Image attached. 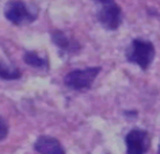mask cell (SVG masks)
I'll return each instance as SVG.
<instances>
[{
    "instance_id": "cell-1",
    "label": "cell",
    "mask_w": 160,
    "mask_h": 154,
    "mask_svg": "<svg viewBox=\"0 0 160 154\" xmlns=\"http://www.w3.org/2000/svg\"><path fill=\"white\" fill-rule=\"evenodd\" d=\"M4 16L15 26L34 22L38 16V10L31 8L22 0H10L4 7Z\"/></svg>"
},
{
    "instance_id": "cell-2",
    "label": "cell",
    "mask_w": 160,
    "mask_h": 154,
    "mask_svg": "<svg viewBox=\"0 0 160 154\" xmlns=\"http://www.w3.org/2000/svg\"><path fill=\"white\" fill-rule=\"evenodd\" d=\"M126 58L129 62L138 65L141 69H147L155 58V47L149 41L134 39L126 50Z\"/></svg>"
},
{
    "instance_id": "cell-3",
    "label": "cell",
    "mask_w": 160,
    "mask_h": 154,
    "mask_svg": "<svg viewBox=\"0 0 160 154\" xmlns=\"http://www.w3.org/2000/svg\"><path fill=\"white\" fill-rule=\"evenodd\" d=\"M99 72H101V68H98V66L72 70V72H69L65 76L64 82H65L67 86H69L72 89H76V91L87 89L91 86V84L97 78Z\"/></svg>"
},
{
    "instance_id": "cell-4",
    "label": "cell",
    "mask_w": 160,
    "mask_h": 154,
    "mask_svg": "<svg viewBox=\"0 0 160 154\" xmlns=\"http://www.w3.org/2000/svg\"><path fill=\"white\" fill-rule=\"evenodd\" d=\"M98 21L103 29L114 31L117 30L122 22V11L121 7L115 3L103 4L102 8L98 11Z\"/></svg>"
},
{
    "instance_id": "cell-5",
    "label": "cell",
    "mask_w": 160,
    "mask_h": 154,
    "mask_svg": "<svg viewBox=\"0 0 160 154\" xmlns=\"http://www.w3.org/2000/svg\"><path fill=\"white\" fill-rule=\"evenodd\" d=\"M128 154H145L151 147V139L147 131L134 128L125 138Z\"/></svg>"
},
{
    "instance_id": "cell-6",
    "label": "cell",
    "mask_w": 160,
    "mask_h": 154,
    "mask_svg": "<svg viewBox=\"0 0 160 154\" xmlns=\"http://www.w3.org/2000/svg\"><path fill=\"white\" fill-rule=\"evenodd\" d=\"M35 150L39 154H65V150L61 146V143L53 137H39L34 143Z\"/></svg>"
},
{
    "instance_id": "cell-7",
    "label": "cell",
    "mask_w": 160,
    "mask_h": 154,
    "mask_svg": "<svg viewBox=\"0 0 160 154\" xmlns=\"http://www.w3.org/2000/svg\"><path fill=\"white\" fill-rule=\"evenodd\" d=\"M52 41L54 42V45L58 47L61 51H65V53H76L80 49V45L78 42H75L73 39H71L65 33L60 30L53 31L52 34Z\"/></svg>"
},
{
    "instance_id": "cell-8",
    "label": "cell",
    "mask_w": 160,
    "mask_h": 154,
    "mask_svg": "<svg viewBox=\"0 0 160 154\" xmlns=\"http://www.w3.org/2000/svg\"><path fill=\"white\" fill-rule=\"evenodd\" d=\"M23 60L27 65L33 66V68H46L48 66V61L43 57H41L39 54L34 53V51H27L23 56Z\"/></svg>"
},
{
    "instance_id": "cell-9",
    "label": "cell",
    "mask_w": 160,
    "mask_h": 154,
    "mask_svg": "<svg viewBox=\"0 0 160 154\" xmlns=\"http://www.w3.org/2000/svg\"><path fill=\"white\" fill-rule=\"evenodd\" d=\"M21 77V72L15 68H11V66L0 62V78L3 80H18Z\"/></svg>"
},
{
    "instance_id": "cell-10",
    "label": "cell",
    "mask_w": 160,
    "mask_h": 154,
    "mask_svg": "<svg viewBox=\"0 0 160 154\" xmlns=\"http://www.w3.org/2000/svg\"><path fill=\"white\" fill-rule=\"evenodd\" d=\"M7 134H8V126H7L4 119L0 116V141L4 139L7 137Z\"/></svg>"
},
{
    "instance_id": "cell-11",
    "label": "cell",
    "mask_w": 160,
    "mask_h": 154,
    "mask_svg": "<svg viewBox=\"0 0 160 154\" xmlns=\"http://www.w3.org/2000/svg\"><path fill=\"white\" fill-rule=\"evenodd\" d=\"M95 2H98V3H101V4H109V3H114V0H95Z\"/></svg>"
},
{
    "instance_id": "cell-12",
    "label": "cell",
    "mask_w": 160,
    "mask_h": 154,
    "mask_svg": "<svg viewBox=\"0 0 160 154\" xmlns=\"http://www.w3.org/2000/svg\"><path fill=\"white\" fill-rule=\"evenodd\" d=\"M158 153L160 154V143H159V150H158Z\"/></svg>"
}]
</instances>
